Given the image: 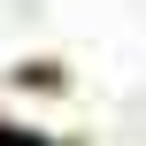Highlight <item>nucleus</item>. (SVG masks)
Here are the masks:
<instances>
[{
  "label": "nucleus",
  "mask_w": 146,
  "mask_h": 146,
  "mask_svg": "<svg viewBox=\"0 0 146 146\" xmlns=\"http://www.w3.org/2000/svg\"><path fill=\"white\" fill-rule=\"evenodd\" d=\"M0 146H31V139H0Z\"/></svg>",
  "instance_id": "f257e3e1"
}]
</instances>
